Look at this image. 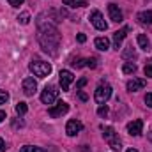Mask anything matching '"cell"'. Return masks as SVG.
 Wrapping results in <instances>:
<instances>
[{
	"label": "cell",
	"instance_id": "cell-33",
	"mask_svg": "<svg viewBox=\"0 0 152 152\" xmlns=\"http://www.w3.org/2000/svg\"><path fill=\"white\" fill-rule=\"evenodd\" d=\"M78 42H85V41H87V36H85V34H78Z\"/></svg>",
	"mask_w": 152,
	"mask_h": 152
},
{
	"label": "cell",
	"instance_id": "cell-8",
	"mask_svg": "<svg viewBox=\"0 0 152 152\" xmlns=\"http://www.w3.org/2000/svg\"><path fill=\"white\" fill-rule=\"evenodd\" d=\"M21 87H23V92H25V96H34L36 92H37V81L32 78V76H28V78H25L23 80V83H21Z\"/></svg>",
	"mask_w": 152,
	"mask_h": 152
},
{
	"label": "cell",
	"instance_id": "cell-18",
	"mask_svg": "<svg viewBox=\"0 0 152 152\" xmlns=\"http://www.w3.org/2000/svg\"><path fill=\"white\" fill-rule=\"evenodd\" d=\"M122 73H124V75H134V73H136V64L126 62V64L122 66Z\"/></svg>",
	"mask_w": 152,
	"mask_h": 152
},
{
	"label": "cell",
	"instance_id": "cell-36",
	"mask_svg": "<svg viewBox=\"0 0 152 152\" xmlns=\"http://www.w3.org/2000/svg\"><path fill=\"white\" fill-rule=\"evenodd\" d=\"M127 152H138L136 149H127Z\"/></svg>",
	"mask_w": 152,
	"mask_h": 152
},
{
	"label": "cell",
	"instance_id": "cell-19",
	"mask_svg": "<svg viewBox=\"0 0 152 152\" xmlns=\"http://www.w3.org/2000/svg\"><path fill=\"white\" fill-rule=\"evenodd\" d=\"M64 5H69V7H85L87 2L85 0H62Z\"/></svg>",
	"mask_w": 152,
	"mask_h": 152
},
{
	"label": "cell",
	"instance_id": "cell-16",
	"mask_svg": "<svg viewBox=\"0 0 152 152\" xmlns=\"http://www.w3.org/2000/svg\"><path fill=\"white\" fill-rule=\"evenodd\" d=\"M136 20L142 25H152V11H142V12H138Z\"/></svg>",
	"mask_w": 152,
	"mask_h": 152
},
{
	"label": "cell",
	"instance_id": "cell-1",
	"mask_svg": "<svg viewBox=\"0 0 152 152\" xmlns=\"http://www.w3.org/2000/svg\"><path fill=\"white\" fill-rule=\"evenodd\" d=\"M37 41L46 53L57 55V50L60 46V32L57 28V21H51L50 18L44 20V14H41L37 18Z\"/></svg>",
	"mask_w": 152,
	"mask_h": 152
},
{
	"label": "cell",
	"instance_id": "cell-12",
	"mask_svg": "<svg viewBox=\"0 0 152 152\" xmlns=\"http://www.w3.org/2000/svg\"><path fill=\"white\" fill-rule=\"evenodd\" d=\"M108 14H110V20L115 21V23L122 21V11L118 9L117 4H108Z\"/></svg>",
	"mask_w": 152,
	"mask_h": 152
},
{
	"label": "cell",
	"instance_id": "cell-6",
	"mask_svg": "<svg viewBox=\"0 0 152 152\" xmlns=\"http://www.w3.org/2000/svg\"><path fill=\"white\" fill-rule=\"evenodd\" d=\"M67 112H69V104H67L66 101H58L55 106H50V108H48V115L53 117V118H58V117L66 115Z\"/></svg>",
	"mask_w": 152,
	"mask_h": 152
},
{
	"label": "cell",
	"instance_id": "cell-3",
	"mask_svg": "<svg viewBox=\"0 0 152 152\" xmlns=\"http://www.w3.org/2000/svg\"><path fill=\"white\" fill-rule=\"evenodd\" d=\"M28 69L37 76V78H46L51 73V64L50 62H44V60H32L28 64Z\"/></svg>",
	"mask_w": 152,
	"mask_h": 152
},
{
	"label": "cell",
	"instance_id": "cell-25",
	"mask_svg": "<svg viewBox=\"0 0 152 152\" xmlns=\"http://www.w3.org/2000/svg\"><path fill=\"white\" fill-rule=\"evenodd\" d=\"M97 115H99V117H106V115H108V106H106V104H101L99 110H97Z\"/></svg>",
	"mask_w": 152,
	"mask_h": 152
},
{
	"label": "cell",
	"instance_id": "cell-30",
	"mask_svg": "<svg viewBox=\"0 0 152 152\" xmlns=\"http://www.w3.org/2000/svg\"><path fill=\"white\" fill-rule=\"evenodd\" d=\"M145 104H147L149 108H152V92H149V94L145 96Z\"/></svg>",
	"mask_w": 152,
	"mask_h": 152
},
{
	"label": "cell",
	"instance_id": "cell-2",
	"mask_svg": "<svg viewBox=\"0 0 152 152\" xmlns=\"http://www.w3.org/2000/svg\"><path fill=\"white\" fill-rule=\"evenodd\" d=\"M103 129V138L108 142V145H110V149L115 152H120L122 151V143H120V140H118V136H117V133H115L113 127H110V126H106V127H101Z\"/></svg>",
	"mask_w": 152,
	"mask_h": 152
},
{
	"label": "cell",
	"instance_id": "cell-27",
	"mask_svg": "<svg viewBox=\"0 0 152 152\" xmlns=\"http://www.w3.org/2000/svg\"><path fill=\"white\" fill-rule=\"evenodd\" d=\"M73 66L75 67H83L85 66V58H75L73 60Z\"/></svg>",
	"mask_w": 152,
	"mask_h": 152
},
{
	"label": "cell",
	"instance_id": "cell-13",
	"mask_svg": "<svg viewBox=\"0 0 152 152\" xmlns=\"http://www.w3.org/2000/svg\"><path fill=\"white\" fill-rule=\"evenodd\" d=\"M145 85H147V81L143 78H133V80L127 81V90L129 92H136V90H142Z\"/></svg>",
	"mask_w": 152,
	"mask_h": 152
},
{
	"label": "cell",
	"instance_id": "cell-35",
	"mask_svg": "<svg viewBox=\"0 0 152 152\" xmlns=\"http://www.w3.org/2000/svg\"><path fill=\"white\" fill-rule=\"evenodd\" d=\"M5 118H7V115H5V112H4V110H0V122H4Z\"/></svg>",
	"mask_w": 152,
	"mask_h": 152
},
{
	"label": "cell",
	"instance_id": "cell-22",
	"mask_svg": "<svg viewBox=\"0 0 152 152\" xmlns=\"http://www.w3.org/2000/svg\"><path fill=\"white\" fill-rule=\"evenodd\" d=\"M20 152H48L44 151V149H41V147H34V145H23Z\"/></svg>",
	"mask_w": 152,
	"mask_h": 152
},
{
	"label": "cell",
	"instance_id": "cell-21",
	"mask_svg": "<svg viewBox=\"0 0 152 152\" xmlns=\"http://www.w3.org/2000/svg\"><path fill=\"white\" fill-rule=\"evenodd\" d=\"M28 112V106H27V103H23V101H20L18 104H16V113L20 115V117H23V115Z\"/></svg>",
	"mask_w": 152,
	"mask_h": 152
},
{
	"label": "cell",
	"instance_id": "cell-23",
	"mask_svg": "<svg viewBox=\"0 0 152 152\" xmlns=\"http://www.w3.org/2000/svg\"><path fill=\"white\" fill-rule=\"evenodd\" d=\"M18 21H20L21 25H28V23H30V12H27V11L21 12V14L18 16Z\"/></svg>",
	"mask_w": 152,
	"mask_h": 152
},
{
	"label": "cell",
	"instance_id": "cell-20",
	"mask_svg": "<svg viewBox=\"0 0 152 152\" xmlns=\"http://www.w3.org/2000/svg\"><path fill=\"white\" fill-rule=\"evenodd\" d=\"M122 57H124V58H136V50L133 48V44L127 46V48L122 51Z\"/></svg>",
	"mask_w": 152,
	"mask_h": 152
},
{
	"label": "cell",
	"instance_id": "cell-14",
	"mask_svg": "<svg viewBox=\"0 0 152 152\" xmlns=\"http://www.w3.org/2000/svg\"><path fill=\"white\" fill-rule=\"evenodd\" d=\"M127 27H124V28H120V30H117L113 34V48L115 50H118L120 48V44H122V41L126 39V36H127Z\"/></svg>",
	"mask_w": 152,
	"mask_h": 152
},
{
	"label": "cell",
	"instance_id": "cell-24",
	"mask_svg": "<svg viewBox=\"0 0 152 152\" xmlns=\"http://www.w3.org/2000/svg\"><path fill=\"white\" fill-rule=\"evenodd\" d=\"M85 66H87V67H90V69H94V67H97V60H96L94 57L85 58Z\"/></svg>",
	"mask_w": 152,
	"mask_h": 152
},
{
	"label": "cell",
	"instance_id": "cell-31",
	"mask_svg": "<svg viewBox=\"0 0 152 152\" xmlns=\"http://www.w3.org/2000/svg\"><path fill=\"white\" fill-rule=\"evenodd\" d=\"M87 85V78H81V80H78V83H76V88L80 90L81 87H85Z\"/></svg>",
	"mask_w": 152,
	"mask_h": 152
},
{
	"label": "cell",
	"instance_id": "cell-37",
	"mask_svg": "<svg viewBox=\"0 0 152 152\" xmlns=\"http://www.w3.org/2000/svg\"><path fill=\"white\" fill-rule=\"evenodd\" d=\"M149 140H151V142H152V131H151V133H149Z\"/></svg>",
	"mask_w": 152,
	"mask_h": 152
},
{
	"label": "cell",
	"instance_id": "cell-9",
	"mask_svg": "<svg viewBox=\"0 0 152 152\" xmlns=\"http://www.w3.org/2000/svg\"><path fill=\"white\" fill-rule=\"evenodd\" d=\"M58 76H60V87H62V90H64V92H67V90H69V87H71V83L75 81L73 73H71V71H67V69H62Z\"/></svg>",
	"mask_w": 152,
	"mask_h": 152
},
{
	"label": "cell",
	"instance_id": "cell-17",
	"mask_svg": "<svg viewBox=\"0 0 152 152\" xmlns=\"http://www.w3.org/2000/svg\"><path fill=\"white\" fill-rule=\"evenodd\" d=\"M94 44H96V48H97V50L106 51V50L110 48V39H108V37H97L96 41H94Z\"/></svg>",
	"mask_w": 152,
	"mask_h": 152
},
{
	"label": "cell",
	"instance_id": "cell-11",
	"mask_svg": "<svg viewBox=\"0 0 152 152\" xmlns=\"http://www.w3.org/2000/svg\"><path fill=\"white\" fill-rule=\"evenodd\" d=\"M142 129H143V122L140 118H136V120H133V122L127 124V133L131 136H140L142 134Z\"/></svg>",
	"mask_w": 152,
	"mask_h": 152
},
{
	"label": "cell",
	"instance_id": "cell-26",
	"mask_svg": "<svg viewBox=\"0 0 152 152\" xmlns=\"http://www.w3.org/2000/svg\"><path fill=\"white\" fill-rule=\"evenodd\" d=\"M9 101V94L5 90H0V104H5Z\"/></svg>",
	"mask_w": 152,
	"mask_h": 152
},
{
	"label": "cell",
	"instance_id": "cell-34",
	"mask_svg": "<svg viewBox=\"0 0 152 152\" xmlns=\"http://www.w3.org/2000/svg\"><path fill=\"white\" fill-rule=\"evenodd\" d=\"M5 149H7V147H5V142L0 138V152H5Z\"/></svg>",
	"mask_w": 152,
	"mask_h": 152
},
{
	"label": "cell",
	"instance_id": "cell-32",
	"mask_svg": "<svg viewBox=\"0 0 152 152\" xmlns=\"http://www.w3.org/2000/svg\"><path fill=\"white\" fill-rule=\"evenodd\" d=\"M78 97H80V99H81V101H87V99H88V96H87V94H85V92H81V90H80V92H78Z\"/></svg>",
	"mask_w": 152,
	"mask_h": 152
},
{
	"label": "cell",
	"instance_id": "cell-4",
	"mask_svg": "<svg viewBox=\"0 0 152 152\" xmlns=\"http://www.w3.org/2000/svg\"><path fill=\"white\" fill-rule=\"evenodd\" d=\"M110 97H112V87H110V83L101 81V83L97 85L96 92H94V99H96V103H97V104H104Z\"/></svg>",
	"mask_w": 152,
	"mask_h": 152
},
{
	"label": "cell",
	"instance_id": "cell-28",
	"mask_svg": "<svg viewBox=\"0 0 152 152\" xmlns=\"http://www.w3.org/2000/svg\"><path fill=\"white\" fill-rule=\"evenodd\" d=\"M7 2H9V5H11V7H20V5H23V2H25V0H7Z\"/></svg>",
	"mask_w": 152,
	"mask_h": 152
},
{
	"label": "cell",
	"instance_id": "cell-5",
	"mask_svg": "<svg viewBox=\"0 0 152 152\" xmlns=\"http://www.w3.org/2000/svg\"><path fill=\"white\" fill-rule=\"evenodd\" d=\"M57 97H58V90H57L53 85L44 87V90L41 92V101H42L44 104H53V103L57 101Z\"/></svg>",
	"mask_w": 152,
	"mask_h": 152
},
{
	"label": "cell",
	"instance_id": "cell-29",
	"mask_svg": "<svg viewBox=\"0 0 152 152\" xmlns=\"http://www.w3.org/2000/svg\"><path fill=\"white\" fill-rule=\"evenodd\" d=\"M143 73H145V76H149V78H152V64H147V66H145Z\"/></svg>",
	"mask_w": 152,
	"mask_h": 152
},
{
	"label": "cell",
	"instance_id": "cell-15",
	"mask_svg": "<svg viewBox=\"0 0 152 152\" xmlns=\"http://www.w3.org/2000/svg\"><path fill=\"white\" fill-rule=\"evenodd\" d=\"M136 42H138V46L143 50V51H151V41H149V37L145 36V34H138V37H136Z\"/></svg>",
	"mask_w": 152,
	"mask_h": 152
},
{
	"label": "cell",
	"instance_id": "cell-7",
	"mask_svg": "<svg viewBox=\"0 0 152 152\" xmlns=\"http://www.w3.org/2000/svg\"><path fill=\"white\" fill-rule=\"evenodd\" d=\"M90 23H92L97 30H106V28H108V23L104 21L103 14H101L99 11H92V12H90Z\"/></svg>",
	"mask_w": 152,
	"mask_h": 152
},
{
	"label": "cell",
	"instance_id": "cell-10",
	"mask_svg": "<svg viewBox=\"0 0 152 152\" xmlns=\"http://www.w3.org/2000/svg\"><path fill=\"white\" fill-rule=\"evenodd\" d=\"M81 129H83V124H81L80 120H76V118L69 120L67 126H66V133H67V136H76Z\"/></svg>",
	"mask_w": 152,
	"mask_h": 152
}]
</instances>
